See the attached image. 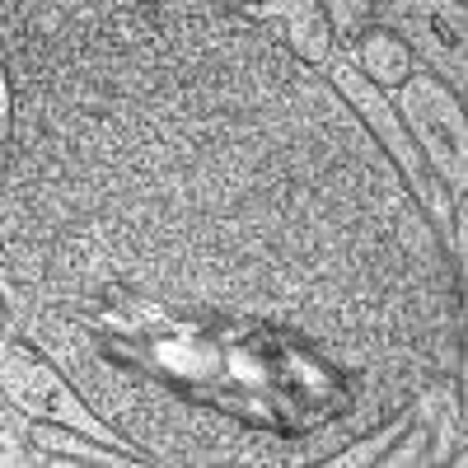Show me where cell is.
I'll return each mask as SVG.
<instances>
[{
    "mask_svg": "<svg viewBox=\"0 0 468 468\" xmlns=\"http://www.w3.org/2000/svg\"><path fill=\"white\" fill-rule=\"evenodd\" d=\"M403 103H408V117H412L426 154H431V160L441 165V174L463 192V174H468L463 169V117H459L454 99L431 80H412Z\"/></svg>",
    "mask_w": 468,
    "mask_h": 468,
    "instance_id": "cell-1",
    "label": "cell"
},
{
    "mask_svg": "<svg viewBox=\"0 0 468 468\" xmlns=\"http://www.w3.org/2000/svg\"><path fill=\"white\" fill-rule=\"evenodd\" d=\"M333 80L342 85V94H346L351 103H356V108L366 112V122H370V127H375V132H379V136H384L388 145H394V154H399V165H403V169H408V174L417 178V187H426V202H431L436 211H445V202H441V192H436L431 183L421 178V165H417V154H412V145L403 141V132H399V122H394V112H388V103L379 99V90H375V85L366 80L361 70H351V66H337V70H333Z\"/></svg>",
    "mask_w": 468,
    "mask_h": 468,
    "instance_id": "cell-2",
    "label": "cell"
},
{
    "mask_svg": "<svg viewBox=\"0 0 468 468\" xmlns=\"http://www.w3.org/2000/svg\"><path fill=\"white\" fill-rule=\"evenodd\" d=\"M5 379H10V394L24 412H61L70 426H90L85 412L75 408V399L66 394V384L43 370L37 361H24V356H5Z\"/></svg>",
    "mask_w": 468,
    "mask_h": 468,
    "instance_id": "cell-3",
    "label": "cell"
},
{
    "mask_svg": "<svg viewBox=\"0 0 468 468\" xmlns=\"http://www.w3.org/2000/svg\"><path fill=\"white\" fill-rule=\"evenodd\" d=\"M361 61L384 85H403L408 80V48L399 43V37H388V33H366L361 37Z\"/></svg>",
    "mask_w": 468,
    "mask_h": 468,
    "instance_id": "cell-4",
    "label": "cell"
},
{
    "mask_svg": "<svg viewBox=\"0 0 468 468\" xmlns=\"http://www.w3.org/2000/svg\"><path fill=\"white\" fill-rule=\"evenodd\" d=\"M291 43L304 52V57H324L328 52V24H324V15L314 10V5H300V15L291 19Z\"/></svg>",
    "mask_w": 468,
    "mask_h": 468,
    "instance_id": "cell-5",
    "label": "cell"
},
{
    "mask_svg": "<svg viewBox=\"0 0 468 468\" xmlns=\"http://www.w3.org/2000/svg\"><path fill=\"white\" fill-rule=\"evenodd\" d=\"M160 361L183 370V375H211L216 370V351L211 346H187V342H169L160 346Z\"/></svg>",
    "mask_w": 468,
    "mask_h": 468,
    "instance_id": "cell-6",
    "label": "cell"
},
{
    "mask_svg": "<svg viewBox=\"0 0 468 468\" xmlns=\"http://www.w3.org/2000/svg\"><path fill=\"white\" fill-rule=\"evenodd\" d=\"M37 441L43 445H52V450H70V454H85V459H94V463H117L108 450H94V445H85V441H66V436H57V431H37Z\"/></svg>",
    "mask_w": 468,
    "mask_h": 468,
    "instance_id": "cell-7",
    "label": "cell"
},
{
    "mask_svg": "<svg viewBox=\"0 0 468 468\" xmlns=\"http://www.w3.org/2000/svg\"><path fill=\"white\" fill-rule=\"evenodd\" d=\"M361 19V5H337V24L346 28V24H356Z\"/></svg>",
    "mask_w": 468,
    "mask_h": 468,
    "instance_id": "cell-8",
    "label": "cell"
}]
</instances>
